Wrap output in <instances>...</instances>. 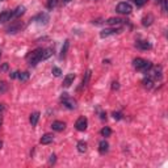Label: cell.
Instances as JSON below:
<instances>
[{
    "mask_svg": "<svg viewBox=\"0 0 168 168\" xmlns=\"http://www.w3.org/2000/svg\"><path fill=\"white\" fill-rule=\"evenodd\" d=\"M146 1H147V0H133V3L135 4L137 7H143Z\"/></svg>",
    "mask_w": 168,
    "mask_h": 168,
    "instance_id": "f546056e",
    "label": "cell"
},
{
    "mask_svg": "<svg viewBox=\"0 0 168 168\" xmlns=\"http://www.w3.org/2000/svg\"><path fill=\"white\" fill-rule=\"evenodd\" d=\"M108 150H109V143H108L105 139H103V141L99 143V152L104 155V154L108 152Z\"/></svg>",
    "mask_w": 168,
    "mask_h": 168,
    "instance_id": "8fae6325",
    "label": "cell"
},
{
    "mask_svg": "<svg viewBox=\"0 0 168 168\" xmlns=\"http://www.w3.org/2000/svg\"><path fill=\"white\" fill-rule=\"evenodd\" d=\"M163 3V11L164 12H167V0H160Z\"/></svg>",
    "mask_w": 168,
    "mask_h": 168,
    "instance_id": "e575fe53",
    "label": "cell"
},
{
    "mask_svg": "<svg viewBox=\"0 0 168 168\" xmlns=\"http://www.w3.org/2000/svg\"><path fill=\"white\" fill-rule=\"evenodd\" d=\"M66 127V124L63 121H54L53 124H51V129L54 130V131H63Z\"/></svg>",
    "mask_w": 168,
    "mask_h": 168,
    "instance_id": "9c48e42d",
    "label": "cell"
},
{
    "mask_svg": "<svg viewBox=\"0 0 168 168\" xmlns=\"http://www.w3.org/2000/svg\"><path fill=\"white\" fill-rule=\"evenodd\" d=\"M156 1H158V3H159V1H160V0H156Z\"/></svg>",
    "mask_w": 168,
    "mask_h": 168,
    "instance_id": "b9f144b4",
    "label": "cell"
},
{
    "mask_svg": "<svg viewBox=\"0 0 168 168\" xmlns=\"http://www.w3.org/2000/svg\"><path fill=\"white\" fill-rule=\"evenodd\" d=\"M51 55H53V49H45V50L42 51V61L49 59Z\"/></svg>",
    "mask_w": 168,
    "mask_h": 168,
    "instance_id": "7402d4cb",
    "label": "cell"
},
{
    "mask_svg": "<svg viewBox=\"0 0 168 168\" xmlns=\"http://www.w3.org/2000/svg\"><path fill=\"white\" fill-rule=\"evenodd\" d=\"M135 46L141 50H150L151 49V44L148 41H137Z\"/></svg>",
    "mask_w": 168,
    "mask_h": 168,
    "instance_id": "9a60e30c",
    "label": "cell"
},
{
    "mask_svg": "<svg viewBox=\"0 0 168 168\" xmlns=\"http://www.w3.org/2000/svg\"><path fill=\"white\" fill-rule=\"evenodd\" d=\"M5 110V106H4V104H0V114Z\"/></svg>",
    "mask_w": 168,
    "mask_h": 168,
    "instance_id": "8d00e7d4",
    "label": "cell"
},
{
    "mask_svg": "<svg viewBox=\"0 0 168 168\" xmlns=\"http://www.w3.org/2000/svg\"><path fill=\"white\" fill-rule=\"evenodd\" d=\"M118 88H120L118 83H117V82H113V83H112V89H118Z\"/></svg>",
    "mask_w": 168,
    "mask_h": 168,
    "instance_id": "d590c367",
    "label": "cell"
},
{
    "mask_svg": "<svg viewBox=\"0 0 168 168\" xmlns=\"http://www.w3.org/2000/svg\"><path fill=\"white\" fill-rule=\"evenodd\" d=\"M25 13V7L20 5L15 9V11H12V18H17V17H21V16Z\"/></svg>",
    "mask_w": 168,
    "mask_h": 168,
    "instance_id": "7c38bea8",
    "label": "cell"
},
{
    "mask_svg": "<svg viewBox=\"0 0 168 168\" xmlns=\"http://www.w3.org/2000/svg\"><path fill=\"white\" fill-rule=\"evenodd\" d=\"M148 72L151 74V78H152V79H162V76H163V70L160 66H158V67H154L152 66Z\"/></svg>",
    "mask_w": 168,
    "mask_h": 168,
    "instance_id": "ba28073f",
    "label": "cell"
},
{
    "mask_svg": "<svg viewBox=\"0 0 168 168\" xmlns=\"http://www.w3.org/2000/svg\"><path fill=\"white\" fill-rule=\"evenodd\" d=\"M61 101H62L63 105H65L67 109H75V108H76V101L72 97H70L68 93H63L62 97H61Z\"/></svg>",
    "mask_w": 168,
    "mask_h": 168,
    "instance_id": "277c9868",
    "label": "cell"
},
{
    "mask_svg": "<svg viewBox=\"0 0 168 168\" xmlns=\"http://www.w3.org/2000/svg\"><path fill=\"white\" fill-rule=\"evenodd\" d=\"M12 18V11H4L0 13V24H4Z\"/></svg>",
    "mask_w": 168,
    "mask_h": 168,
    "instance_id": "30bf717a",
    "label": "cell"
},
{
    "mask_svg": "<svg viewBox=\"0 0 168 168\" xmlns=\"http://www.w3.org/2000/svg\"><path fill=\"white\" fill-rule=\"evenodd\" d=\"M9 76H11V79H16V78L18 76V72H17V71H15V72H11V74H9Z\"/></svg>",
    "mask_w": 168,
    "mask_h": 168,
    "instance_id": "d6a6232c",
    "label": "cell"
},
{
    "mask_svg": "<svg viewBox=\"0 0 168 168\" xmlns=\"http://www.w3.org/2000/svg\"><path fill=\"white\" fill-rule=\"evenodd\" d=\"M142 84L146 87V88H152V84H154V79L151 76H146L145 79L142 80Z\"/></svg>",
    "mask_w": 168,
    "mask_h": 168,
    "instance_id": "d6986e66",
    "label": "cell"
},
{
    "mask_svg": "<svg viewBox=\"0 0 168 168\" xmlns=\"http://www.w3.org/2000/svg\"><path fill=\"white\" fill-rule=\"evenodd\" d=\"M113 117H114V120H121L122 114L120 112H114V113H113Z\"/></svg>",
    "mask_w": 168,
    "mask_h": 168,
    "instance_id": "1f68e13d",
    "label": "cell"
},
{
    "mask_svg": "<svg viewBox=\"0 0 168 168\" xmlns=\"http://www.w3.org/2000/svg\"><path fill=\"white\" fill-rule=\"evenodd\" d=\"M116 11L120 13V15H129L133 11V7L130 5V3L126 1H122V3H118V5L116 7Z\"/></svg>",
    "mask_w": 168,
    "mask_h": 168,
    "instance_id": "3957f363",
    "label": "cell"
},
{
    "mask_svg": "<svg viewBox=\"0 0 168 168\" xmlns=\"http://www.w3.org/2000/svg\"><path fill=\"white\" fill-rule=\"evenodd\" d=\"M101 135L103 137H110L112 135V130H110V127H108V126L103 127V129H101Z\"/></svg>",
    "mask_w": 168,
    "mask_h": 168,
    "instance_id": "d4e9b609",
    "label": "cell"
},
{
    "mask_svg": "<svg viewBox=\"0 0 168 168\" xmlns=\"http://www.w3.org/2000/svg\"><path fill=\"white\" fill-rule=\"evenodd\" d=\"M78 151L79 152H86L87 151V142H84V141H80V142H78Z\"/></svg>",
    "mask_w": 168,
    "mask_h": 168,
    "instance_id": "603a6c76",
    "label": "cell"
},
{
    "mask_svg": "<svg viewBox=\"0 0 168 168\" xmlns=\"http://www.w3.org/2000/svg\"><path fill=\"white\" fill-rule=\"evenodd\" d=\"M74 80H75V74H68L67 76L65 78V80H63V87H66V88H68V87L74 83Z\"/></svg>",
    "mask_w": 168,
    "mask_h": 168,
    "instance_id": "5bb4252c",
    "label": "cell"
},
{
    "mask_svg": "<svg viewBox=\"0 0 168 168\" xmlns=\"http://www.w3.org/2000/svg\"><path fill=\"white\" fill-rule=\"evenodd\" d=\"M0 56H1V50H0Z\"/></svg>",
    "mask_w": 168,
    "mask_h": 168,
    "instance_id": "60d3db41",
    "label": "cell"
},
{
    "mask_svg": "<svg viewBox=\"0 0 168 168\" xmlns=\"http://www.w3.org/2000/svg\"><path fill=\"white\" fill-rule=\"evenodd\" d=\"M87 126H88V121H87L86 117H79L76 120V122H75V127L79 131H84L87 129Z\"/></svg>",
    "mask_w": 168,
    "mask_h": 168,
    "instance_id": "8992f818",
    "label": "cell"
},
{
    "mask_svg": "<svg viewBox=\"0 0 168 168\" xmlns=\"http://www.w3.org/2000/svg\"><path fill=\"white\" fill-rule=\"evenodd\" d=\"M17 78L21 80V82H27V80L29 79V72H18Z\"/></svg>",
    "mask_w": 168,
    "mask_h": 168,
    "instance_id": "4316f807",
    "label": "cell"
},
{
    "mask_svg": "<svg viewBox=\"0 0 168 168\" xmlns=\"http://www.w3.org/2000/svg\"><path fill=\"white\" fill-rule=\"evenodd\" d=\"M1 147H3V141H0V150H1Z\"/></svg>",
    "mask_w": 168,
    "mask_h": 168,
    "instance_id": "f35d334b",
    "label": "cell"
},
{
    "mask_svg": "<svg viewBox=\"0 0 168 168\" xmlns=\"http://www.w3.org/2000/svg\"><path fill=\"white\" fill-rule=\"evenodd\" d=\"M59 0H47V8L49 9H54L56 5H58Z\"/></svg>",
    "mask_w": 168,
    "mask_h": 168,
    "instance_id": "484cf974",
    "label": "cell"
},
{
    "mask_svg": "<svg viewBox=\"0 0 168 168\" xmlns=\"http://www.w3.org/2000/svg\"><path fill=\"white\" fill-rule=\"evenodd\" d=\"M33 21H38V22H41V24H46L47 21H49V15H47V13H39V15H37L33 18Z\"/></svg>",
    "mask_w": 168,
    "mask_h": 168,
    "instance_id": "2e32d148",
    "label": "cell"
},
{
    "mask_svg": "<svg viewBox=\"0 0 168 168\" xmlns=\"http://www.w3.org/2000/svg\"><path fill=\"white\" fill-rule=\"evenodd\" d=\"M152 21H154V16L152 15H147V16H145V17H143L142 24H143L145 27H150L151 24H152Z\"/></svg>",
    "mask_w": 168,
    "mask_h": 168,
    "instance_id": "ffe728a7",
    "label": "cell"
},
{
    "mask_svg": "<svg viewBox=\"0 0 168 168\" xmlns=\"http://www.w3.org/2000/svg\"><path fill=\"white\" fill-rule=\"evenodd\" d=\"M133 66L137 68L138 71H142L143 74H147L148 71L151 70L152 67V63L146 61V59H142V58H135L133 61Z\"/></svg>",
    "mask_w": 168,
    "mask_h": 168,
    "instance_id": "6da1fadb",
    "label": "cell"
},
{
    "mask_svg": "<svg viewBox=\"0 0 168 168\" xmlns=\"http://www.w3.org/2000/svg\"><path fill=\"white\" fill-rule=\"evenodd\" d=\"M62 1H63V3H65V4H67V3H70L71 0H62Z\"/></svg>",
    "mask_w": 168,
    "mask_h": 168,
    "instance_id": "74e56055",
    "label": "cell"
},
{
    "mask_svg": "<svg viewBox=\"0 0 168 168\" xmlns=\"http://www.w3.org/2000/svg\"><path fill=\"white\" fill-rule=\"evenodd\" d=\"M120 32H121V29H120V28H108V29L101 30L100 37H101V38H106V37L113 35V34H117V33H120Z\"/></svg>",
    "mask_w": 168,
    "mask_h": 168,
    "instance_id": "52a82bcc",
    "label": "cell"
},
{
    "mask_svg": "<svg viewBox=\"0 0 168 168\" xmlns=\"http://www.w3.org/2000/svg\"><path fill=\"white\" fill-rule=\"evenodd\" d=\"M55 155H54V154H53V155H51V156H50V159H49V163H50V164H54V163H55Z\"/></svg>",
    "mask_w": 168,
    "mask_h": 168,
    "instance_id": "836d02e7",
    "label": "cell"
},
{
    "mask_svg": "<svg viewBox=\"0 0 168 168\" xmlns=\"http://www.w3.org/2000/svg\"><path fill=\"white\" fill-rule=\"evenodd\" d=\"M0 126H1V117H0Z\"/></svg>",
    "mask_w": 168,
    "mask_h": 168,
    "instance_id": "ab89813d",
    "label": "cell"
},
{
    "mask_svg": "<svg viewBox=\"0 0 168 168\" xmlns=\"http://www.w3.org/2000/svg\"><path fill=\"white\" fill-rule=\"evenodd\" d=\"M22 28H24V24L21 22V21H17V22L12 24L11 27L7 28V33H8V34H16V33L21 32Z\"/></svg>",
    "mask_w": 168,
    "mask_h": 168,
    "instance_id": "5b68a950",
    "label": "cell"
},
{
    "mask_svg": "<svg viewBox=\"0 0 168 168\" xmlns=\"http://www.w3.org/2000/svg\"><path fill=\"white\" fill-rule=\"evenodd\" d=\"M89 78H91V70H88L86 72V75H84V78H83V82H82V87H86L87 84H88L89 82Z\"/></svg>",
    "mask_w": 168,
    "mask_h": 168,
    "instance_id": "cb8c5ba5",
    "label": "cell"
},
{
    "mask_svg": "<svg viewBox=\"0 0 168 168\" xmlns=\"http://www.w3.org/2000/svg\"><path fill=\"white\" fill-rule=\"evenodd\" d=\"M42 51H44L42 49H35V50H33L32 53L27 56L28 63H29L30 66H33V67L37 66V63L42 61Z\"/></svg>",
    "mask_w": 168,
    "mask_h": 168,
    "instance_id": "7a4b0ae2",
    "label": "cell"
},
{
    "mask_svg": "<svg viewBox=\"0 0 168 168\" xmlns=\"http://www.w3.org/2000/svg\"><path fill=\"white\" fill-rule=\"evenodd\" d=\"M68 47H70V41H68V39H66L65 44H63V46H62V50H61V58H65V56H66Z\"/></svg>",
    "mask_w": 168,
    "mask_h": 168,
    "instance_id": "44dd1931",
    "label": "cell"
},
{
    "mask_svg": "<svg viewBox=\"0 0 168 168\" xmlns=\"http://www.w3.org/2000/svg\"><path fill=\"white\" fill-rule=\"evenodd\" d=\"M54 141V135L50 133H47V134H44L41 138V145H49V143H51V142Z\"/></svg>",
    "mask_w": 168,
    "mask_h": 168,
    "instance_id": "4fadbf2b",
    "label": "cell"
},
{
    "mask_svg": "<svg viewBox=\"0 0 168 168\" xmlns=\"http://www.w3.org/2000/svg\"><path fill=\"white\" fill-rule=\"evenodd\" d=\"M51 72H53V75H54V76H56V78L62 75V70H61V68H59V67H53Z\"/></svg>",
    "mask_w": 168,
    "mask_h": 168,
    "instance_id": "f1b7e54d",
    "label": "cell"
},
{
    "mask_svg": "<svg viewBox=\"0 0 168 168\" xmlns=\"http://www.w3.org/2000/svg\"><path fill=\"white\" fill-rule=\"evenodd\" d=\"M8 68H9L8 63H3V65L0 66V72H7V71H8Z\"/></svg>",
    "mask_w": 168,
    "mask_h": 168,
    "instance_id": "4dcf8cb0",
    "label": "cell"
},
{
    "mask_svg": "<svg viewBox=\"0 0 168 168\" xmlns=\"http://www.w3.org/2000/svg\"><path fill=\"white\" fill-rule=\"evenodd\" d=\"M7 91H8V84L5 82H0V95L5 93Z\"/></svg>",
    "mask_w": 168,
    "mask_h": 168,
    "instance_id": "83f0119b",
    "label": "cell"
},
{
    "mask_svg": "<svg viewBox=\"0 0 168 168\" xmlns=\"http://www.w3.org/2000/svg\"><path fill=\"white\" fill-rule=\"evenodd\" d=\"M124 22V20L122 18H118V17H110L106 20V24L108 25H110V27H116V25H121V24Z\"/></svg>",
    "mask_w": 168,
    "mask_h": 168,
    "instance_id": "e0dca14e",
    "label": "cell"
},
{
    "mask_svg": "<svg viewBox=\"0 0 168 168\" xmlns=\"http://www.w3.org/2000/svg\"><path fill=\"white\" fill-rule=\"evenodd\" d=\"M38 120H39V113L38 112H34V113L30 114L29 121H30V125H32V126H35L37 122H38Z\"/></svg>",
    "mask_w": 168,
    "mask_h": 168,
    "instance_id": "ac0fdd59",
    "label": "cell"
}]
</instances>
